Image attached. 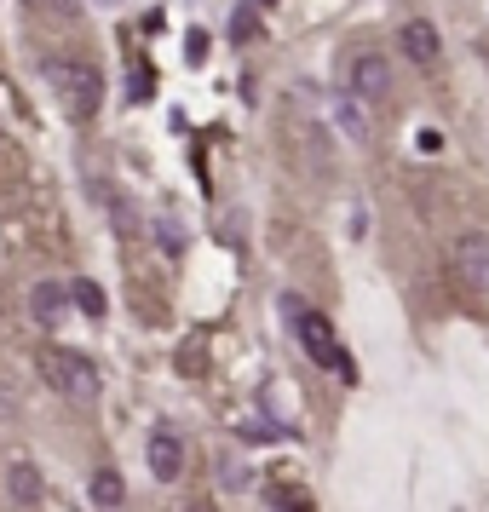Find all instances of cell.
Listing matches in <instances>:
<instances>
[{
	"label": "cell",
	"mask_w": 489,
	"mask_h": 512,
	"mask_svg": "<svg viewBox=\"0 0 489 512\" xmlns=\"http://www.w3.org/2000/svg\"><path fill=\"white\" fill-rule=\"evenodd\" d=\"M397 41H403V52H409L415 64H438V58H443L438 29L426 24V18H415V24H403V35H397Z\"/></svg>",
	"instance_id": "obj_8"
},
{
	"label": "cell",
	"mask_w": 489,
	"mask_h": 512,
	"mask_svg": "<svg viewBox=\"0 0 489 512\" xmlns=\"http://www.w3.org/2000/svg\"><path fill=\"white\" fill-rule=\"evenodd\" d=\"M144 455H150V472H156L162 484L185 478V443H179V432H150Z\"/></svg>",
	"instance_id": "obj_6"
},
{
	"label": "cell",
	"mask_w": 489,
	"mask_h": 512,
	"mask_svg": "<svg viewBox=\"0 0 489 512\" xmlns=\"http://www.w3.org/2000/svg\"><path fill=\"white\" fill-rule=\"evenodd\" d=\"M70 305L81 311V317H93V323H98V317L110 311V294H104L93 277H81V282H70Z\"/></svg>",
	"instance_id": "obj_11"
},
{
	"label": "cell",
	"mask_w": 489,
	"mask_h": 512,
	"mask_svg": "<svg viewBox=\"0 0 489 512\" xmlns=\"http://www.w3.org/2000/svg\"><path fill=\"white\" fill-rule=\"evenodd\" d=\"M87 495H93V507H121L127 501V484H121V472H93V484H87Z\"/></svg>",
	"instance_id": "obj_12"
},
{
	"label": "cell",
	"mask_w": 489,
	"mask_h": 512,
	"mask_svg": "<svg viewBox=\"0 0 489 512\" xmlns=\"http://www.w3.org/2000/svg\"><path fill=\"white\" fill-rule=\"evenodd\" d=\"M41 374H47V386L52 392H64V397H75V403H93L98 397V369L81 357V351H70V346H47L41 351Z\"/></svg>",
	"instance_id": "obj_3"
},
{
	"label": "cell",
	"mask_w": 489,
	"mask_h": 512,
	"mask_svg": "<svg viewBox=\"0 0 489 512\" xmlns=\"http://www.w3.org/2000/svg\"><path fill=\"white\" fill-rule=\"evenodd\" d=\"M6 489H12V501H18V507H41V495H47L41 472H35L29 461H12V472H6Z\"/></svg>",
	"instance_id": "obj_10"
},
{
	"label": "cell",
	"mask_w": 489,
	"mask_h": 512,
	"mask_svg": "<svg viewBox=\"0 0 489 512\" xmlns=\"http://www.w3.org/2000/svg\"><path fill=\"white\" fill-rule=\"evenodd\" d=\"M282 305H288V317H294V334H300L305 357H311L317 369H334L340 380H351V357L340 351V340H334V328H328L323 311H305L300 300H282Z\"/></svg>",
	"instance_id": "obj_2"
},
{
	"label": "cell",
	"mask_w": 489,
	"mask_h": 512,
	"mask_svg": "<svg viewBox=\"0 0 489 512\" xmlns=\"http://www.w3.org/2000/svg\"><path fill=\"white\" fill-rule=\"evenodd\" d=\"M47 81H52V93H58V104H64L70 121H93L98 116L104 87H98V70L87 64V58H47Z\"/></svg>",
	"instance_id": "obj_1"
},
{
	"label": "cell",
	"mask_w": 489,
	"mask_h": 512,
	"mask_svg": "<svg viewBox=\"0 0 489 512\" xmlns=\"http://www.w3.org/2000/svg\"><path fill=\"white\" fill-rule=\"evenodd\" d=\"M346 81H351V98L380 104V98L392 93V64H386L380 52H357V58H351V70H346Z\"/></svg>",
	"instance_id": "obj_4"
},
{
	"label": "cell",
	"mask_w": 489,
	"mask_h": 512,
	"mask_svg": "<svg viewBox=\"0 0 489 512\" xmlns=\"http://www.w3.org/2000/svg\"><path fill=\"white\" fill-rule=\"evenodd\" d=\"M190 512H208V507H190Z\"/></svg>",
	"instance_id": "obj_15"
},
{
	"label": "cell",
	"mask_w": 489,
	"mask_h": 512,
	"mask_svg": "<svg viewBox=\"0 0 489 512\" xmlns=\"http://www.w3.org/2000/svg\"><path fill=\"white\" fill-rule=\"evenodd\" d=\"M29 317L41 328H58L70 317V288H58V282H35L29 288Z\"/></svg>",
	"instance_id": "obj_7"
},
{
	"label": "cell",
	"mask_w": 489,
	"mask_h": 512,
	"mask_svg": "<svg viewBox=\"0 0 489 512\" xmlns=\"http://www.w3.org/2000/svg\"><path fill=\"white\" fill-rule=\"evenodd\" d=\"M455 277L466 294H489V236H461L455 242Z\"/></svg>",
	"instance_id": "obj_5"
},
{
	"label": "cell",
	"mask_w": 489,
	"mask_h": 512,
	"mask_svg": "<svg viewBox=\"0 0 489 512\" xmlns=\"http://www.w3.org/2000/svg\"><path fill=\"white\" fill-rule=\"evenodd\" d=\"M35 12H52V18H75V0H29Z\"/></svg>",
	"instance_id": "obj_14"
},
{
	"label": "cell",
	"mask_w": 489,
	"mask_h": 512,
	"mask_svg": "<svg viewBox=\"0 0 489 512\" xmlns=\"http://www.w3.org/2000/svg\"><path fill=\"white\" fill-rule=\"evenodd\" d=\"M231 41H254V12H248V6L231 18Z\"/></svg>",
	"instance_id": "obj_13"
},
{
	"label": "cell",
	"mask_w": 489,
	"mask_h": 512,
	"mask_svg": "<svg viewBox=\"0 0 489 512\" xmlns=\"http://www.w3.org/2000/svg\"><path fill=\"white\" fill-rule=\"evenodd\" d=\"M328 110H334V121H340V133H346V139H357V144L369 139V104H363V98L340 93Z\"/></svg>",
	"instance_id": "obj_9"
},
{
	"label": "cell",
	"mask_w": 489,
	"mask_h": 512,
	"mask_svg": "<svg viewBox=\"0 0 489 512\" xmlns=\"http://www.w3.org/2000/svg\"><path fill=\"white\" fill-rule=\"evenodd\" d=\"M259 6H271V0H259Z\"/></svg>",
	"instance_id": "obj_16"
}]
</instances>
